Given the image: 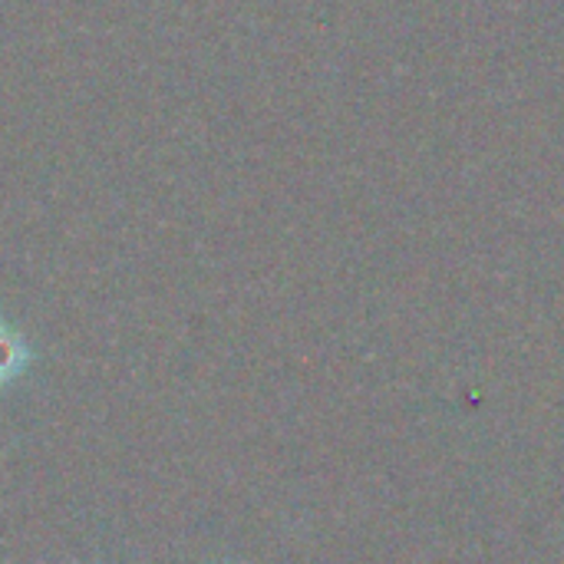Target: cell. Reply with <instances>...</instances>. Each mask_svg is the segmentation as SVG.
I'll return each instance as SVG.
<instances>
[{
    "label": "cell",
    "mask_w": 564,
    "mask_h": 564,
    "mask_svg": "<svg viewBox=\"0 0 564 564\" xmlns=\"http://www.w3.org/2000/svg\"><path fill=\"white\" fill-rule=\"evenodd\" d=\"M26 367H30L26 340L17 330H10L7 324H0V387L13 383Z\"/></svg>",
    "instance_id": "obj_1"
}]
</instances>
